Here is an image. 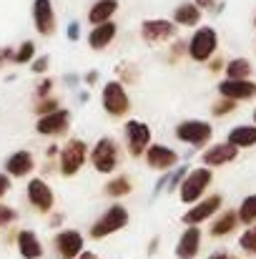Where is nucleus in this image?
I'll return each instance as SVG.
<instances>
[{"label":"nucleus","instance_id":"obj_36","mask_svg":"<svg viewBox=\"0 0 256 259\" xmlns=\"http://www.w3.org/2000/svg\"><path fill=\"white\" fill-rule=\"evenodd\" d=\"M53 86H56V81H53V78H40V81L35 83V91H33L35 101L50 98V96H53Z\"/></svg>","mask_w":256,"mask_h":259},{"label":"nucleus","instance_id":"obj_28","mask_svg":"<svg viewBox=\"0 0 256 259\" xmlns=\"http://www.w3.org/2000/svg\"><path fill=\"white\" fill-rule=\"evenodd\" d=\"M236 211H239V222L244 227H256V194L244 196Z\"/></svg>","mask_w":256,"mask_h":259},{"label":"nucleus","instance_id":"obj_29","mask_svg":"<svg viewBox=\"0 0 256 259\" xmlns=\"http://www.w3.org/2000/svg\"><path fill=\"white\" fill-rule=\"evenodd\" d=\"M116 81H118V83H123V86H133V83H138V81H141V71H138L133 63L123 61V63H118V66H116Z\"/></svg>","mask_w":256,"mask_h":259},{"label":"nucleus","instance_id":"obj_37","mask_svg":"<svg viewBox=\"0 0 256 259\" xmlns=\"http://www.w3.org/2000/svg\"><path fill=\"white\" fill-rule=\"evenodd\" d=\"M18 222V211L13 209V206H8V204H0V227H13Z\"/></svg>","mask_w":256,"mask_h":259},{"label":"nucleus","instance_id":"obj_38","mask_svg":"<svg viewBox=\"0 0 256 259\" xmlns=\"http://www.w3.org/2000/svg\"><path fill=\"white\" fill-rule=\"evenodd\" d=\"M48 68H50V58H48V56H38V58L30 63V71H33L35 76H45Z\"/></svg>","mask_w":256,"mask_h":259},{"label":"nucleus","instance_id":"obj_41","mask_svg":"<svg viewBox=\"0 0 256 259\" xmlns=\"http://www.w3.org/2000/svg\"><path fill=\"white\" fill-rule=\"evenodd\" d=\"M10 189H13V179H10L5 171H0V201L8 196V191H10Z\"/></svg>","mask_w":256,"mask_h":259},{"label":"nucleus","instance_id":"obj_44","mask_svg":"<svg viewBox=\"0 0 256 259\" xmlns=\"http://www.w3.org/2000/svg\"><path fill=\"white\" fill-rule=\"evenodd\" d=\"M63 222H66V214H63V211H58V214L53 211V214H50V219H48V227H53V229H58V227H61Z\"/></svg>","mask_w":256,"mask_h":259},{"label":"nucleus","instance_id":"obj_8","mask_svg":"<svg viewBox=\"0 0 256 259\" xmlns=\"http://www.w3.org/2000/svg\"><path fill=\"white\" fill-rule=\"evenodd\" d=\"M100 106H103V111L111 118L128 116V111H131V96H128L126 86L118 83L116 78L108 81V83H103V88H100Z\"/></svg>","mask_w":256,"mask_h":259},{"label":"nucleus","instance_id":"obj_48","mask_svg":"<svg viewBox=\"0 0 256 259\" xmlns=\"http://www.w3.org/2000/svg\"><path fill=\"white\" fill-rule=\"evenodd\" d=\"M81 81H83V78H78L76 73H68V76H66V83H68V86H76V83H81Z\"/></svg>","mask_w":256,"mask_h":259},{"label":"nucleus","instance_id":"obj_24","mask_svg":"<svg viewBox=\"0 0 256 259\" xmlns=\"http://www.w3.org/2000/svg\"><path fill=\"white\" fill-rule=\"evenodd\" d=\"M118 8H121L118 0H95V3L88 8V15H85V18H88L90 28H93V25H100V23H111V20L116 18Z\"/></svg>","mask_w":256,"mask_h":259},{"label":"nucleus","instance_id":"obj_22","mask_svg":"<svg viewBox=\"0 0 256 259\" xmlns=\"http://www.w3.org/2000/svg\"><path fill=\"white\" fill-rule=\"evenodd\" d=\"M15 247H18V254L23 259H40L45 252L40 237L33 229H20L18 237H15Z\"/></svg>","mask_w":256,"mask_h":259},{"label":"nucleus","instance_id":"obj_51","mask_svg":"<svg viewBox=\"0 0 256 259\" xmlns=\"http://www.w3.org/2000/svg\"><path fill=\"white\" fill-rule=\"evenodd\" d=\"M254 25H256V15H254Z\"/></svg>","mask_w":256,"mask_h":259},{"label":"nucleus","instance_id":"obj_16","mask_svg":"<svg viewBox=\"0 0 256 259\" xmlns=\"http://www.w3.org/2000/svg\"><path fill=\"white\" fill-rule=\"evenodd\" d=\"M239 159V149L229 141H219V144H211L201 151V166H209V169H221V166H229Z\"/></svg>","mask_w":256,"mask_h":259},{"label":"nucleus","instance_id":"obj_19","mask_svg":"<svg viewBox=\"0 0 256 259\" xmlns=\"http://www.w3.org/2000/svg\"><path fill=\"white\" fill-rule=\"evenodd\" d=\"M201 242H203V232L201 227H186L176 242L173 254L178 259H196L201 252Z\"/></svg>","mask_w":256,"mask_h":259},{"label":"nucleus","instance_id":"obj_11","mask_svg":"<svg viewBox=\"0 0 256 259\" xmlns=\"http://www.w3.org/2000/svg\"><path fill=\"white\" fill-rule=\"evenodd\" d=\"M176 33H178V25L171 18H146V20H141V28H138L141 40L148 46L169 43L176 38Z\"/></svg>","mask_w":256,"mask_h":259},{"label":"nucleus","instance_id":"obj_27","mask_svg":"<svg viewBox=\"0 0 256 259\" xmlns=\"http://www.w3.org/2000/svg\"><path fill=\"white\" fill-rule=\"evenodd\" d=\"M224 73H226V78H231V81H249L251 73H254V66H251L249 58H231V61H226Z\"/></svg>","mask_w":256,"mask_h":259},{"label":"nucleus","instance_id":"obj_40","mask_svg":"<svg viewBox=\"0 0 256 259\" xmlns=\"http://www.w3.org/2000/svg\"><path fill=\"white\" fill-rule=\"evenodd\" d=\"M13 58H15V48L3 46V48H0V68H5L8 63H13Z\"/></svg>","mask_w":256,"mask_h":259},{"label":"nucleus","instance_id":"obj_2","mask_svg":"<svg viewBox=\"0 0 256 259\" xmlns=\"http://www.w3.org/2000/svg\"><path fill=\"white\" fill-rule=\"evenodd\" d=\"M88 156H90V146L85 144L81 136H71L63 146H61V154H58V174L71 179V176H78L83 171V166L88 164Z\"/></svg>","mask_w":256,"mask_h":259},{"label":"nucleus","instance_id":"obj_3","mask_svg":"<svg viewBox=\"0 0 256 259\" xmlns=\"http://www.w3.org/2000/svg\"><path fill=\"white\" fill-rule=\"evenodd\" d=\"M128 222H131V214H128V209L123 206V204H111L93 224H90V229H88V237L90 239H106V237H111V234H116V232H121V229H126L128 227Z\"/></svg>","mask_w":256,"mask_h":259},{"label":"nucleus","instance_id":"obj_13","mask_svg":"<svg viewBox=\"0 0 256 259\" xmlns=\"http://www.w3.org/2000/svg\"><path fill=\"white\" fill-rule=\"evenodd\" d=\"M53 249L61 259H78L85 252V237L78 229H61L53 237Z\"/></svg>","mask_w":256,"mask_h":259},{"label":"nucleus","instance_id":"obj_15","mask_svg":"<svg viewBox=\"0 0 256 259\" xmlns=\"http://www.w3.org/2000/svg\"><path fill=\"white\" fill-rule=\"evenodd\" d=\"M33 28L38 35L43 38H50L58 28V15H56V8H53V0H33Z\"/></svg>","mask_w":256,"mask_h":259},{"label":"nucleus","instance_id":"obj_20","mask_svg":"<svg viewBox=\"0 0 256 259\" xmlns=\"http://www.w3.org/2000/svg\"><path fill=\"white\" fill-rule=\"evenodd\" d=\"M118 35V23H100V25H93L88 30V48L90 51H106Z\"/></svg>","mask_w":256,"mask_h":259},{"label":"nucleus","instance_id":"obj_45","mask_svg":"<svg viewBox=\"0 0 256 259\" xmlns=\"http://www.w3.org/2000/svg\"><path fill=\"white\" fill-rule=\"evenodd\" d=\"M98 78H100V73H98V71H88V73L83 76V83L88 88H93V86H98Z\"/></svg>","mask_w":256,"mask_h":259},{"label":"nucleus","instance_id":"obj_34","mask_svg":"<svg viewBox=\"0 0 256 259\" xmlns=\"http://www.w3.org/2000/svg\"><path fill=\"white\" fill-rule=\"evenodd\" d=\"M58 108H63L58 96H50V98L35 101V106H33V111H35V116H38V118H40V116H48V113H56Z\"/></svg>","mask_w":256,"mask_h":259},{"label":"nucleus","instance_id":"obj_6","mask_svg":"<svg viewBox=\"0 0 256 259\" xmlns=\"http://www.w3.org/2000/svg\"><path fill=\"white\" fill-rule=\"evenodd\" d=\"M211 184H214V169L196 166V169H191V171L186 174V179H183V184L178 189V199L183 204L193 206V204H198L206 196V191H209Z\"/></svg>","mask_w":256,"mask_h":259},{"label":"nucleus","instance_id":"obj_5","mask_svg":"<svg viewBox=\"0 0 256 259\" xmlns=\"http://www.w3.org/2000/svg\"><path fill=\"white\" fill-rule=\"evenodd\" d=\"M219 53V33L211 25H198L188 38V58L193 63H209Z\"/></svg>","mask_w":256,"mask_h":259},{"label":"nucleus","instance_id":"obj_9","mask_svg":"<svg viewBox=\"0 0 256 259\" xmlns=\"http://www.w3.org/2000/svg\"><path fill=\"white\" fill-rule=\"evenodd\" d=\"M25 199L38 214H53V209H56V191L43 176H30L28 179Z\"/></svg>","mask_w":256,"mask_h":259},{"label":"nucleus","instance_id":"obj_32","mask_svg":"<svg viewBox=\"0 0 256 259\" xmlns=\"http://www.w3.org/2000/svg\"><path fill=\"white\" fill-rule=\"evenodd\" d=\"M236 108H239L236 101H231V98H221V96H219V98L211 103V116H214V118H224V116H231Z\"/></svg>","mask_w":256,"mask_h":259},{"label":"nucleus","instance_id":"obj_21","mask_svg":"<svg viewBox=\"0 0 256 259\" xmlns=\"http://www.w3.org/2000/svg\"><path fill=\"white\" fill-rule=\"evenodd\" d=\"M171 20H173L178 28H193V30H196V28L201 25V20H203V10H201L193 0H188V3H181V5L173 8Z\"/></svg>","mask_w":256,"mask_h":259},{"label":"nucleus","instance_id":"obj_43","mask_svg":"<svg viewBox=\"0 0 256 259\" xmlns=\"http://www.w3.org/2000/svg\"><path fill=\"white\" fill-rule=\"evenodd\" d=\"M224 68H226V61H224L221 56H214V58L209 61V71H211V73H221Z\"/></svg>","mask_w":256,"mask_h":259},{"label":"nucleus","instance_id":"obj_12","mask_svg":"<svg viewBox=\"0 0 256 259\" xmlns=\"http://www.w3.org/2000/svg\"><path fill=\"white\" fill-rule=\"evenodd\" d=\"M143 159H146V166H148L151 171L169 174L181 166V154H178L176 149L166 146V144H151Z\"/></svg>","mask_w":256,"mask_h":259},{"label":"nucleus","instance_id":"obj_7","mask_svg":"<svg viewBox=\"0 0 256 259\" xmlns=\"http://www.w3.org/2000/svg\"><path fill=\"white\" fill-rule=\"evenodd\" d=\"M123 141H126V151L131 159H141L146 156L148 146L153 144V134H151V126L146 121H138V118H128L123 123Z\"/></svg>","mask_w":256,"mask_h":259},{"label":"nucleus","instance_id":"obj_35","mask_svg":"<svg viewBox=\"0 0 256 259\" xmlns=\"http://www.w3.org/2000/svg\"><path fill=\"white\" fill-rule=\"evenodd\" d=\"M188 171H191V166H188V164H181L178 169H173V171L169 174V186H166V189H169V191H178Z\"/></svg>","mask_w":256,"mask_h":259},{"label":"nucleus","instance_id":"obj_42","mask_svg":"<svg viewBox=\"0 0 256 259\" xmlns=\"http://www.w3.org/2000/svg\"><path fill=\"white\" fill-rule=\"evenodd\" d=\"M66 35H68V40H73V43H76V40L81 38V23H76V20H73V23H68Z\"/></svg>","mask_w":256,"mask_h":259},{"label":"nucleus","instance_id":"obj_17","mask_svg":"<svg viewBox=\"0 0 256 259\" xmlns=\"http://www.w3.org/2000/svg\"><path fill=\"white\" fill-rule=\"evenodd\" d=\"M35 156H33V151H28V149H18V151H13L8 159H5V164H3V171L8 174L10 179H30L33 171H35Z\"/></svg>","mask_w":256,"mask_h":259},{"label":"nucleus","instance_id":"obj_30","mask_svg":"<svg viewBox=\"0 0 256 259\" xmlns=\"http://www.w3.org/2000/svg\"><path fill=\"white\" fill-rule=\"evenodd\" d=\"M38 58V48H35V43L33 40H23L18 48H15V58H13V63L15 66H28V63H33Z\"/></svg>","mask_w":256,"mask_h":259},{"label":"nucleus","instance_id":"obj_50","mask_svg":"<svg viewBox=\"0 0 256 259\" xmlns=\"http://www.w3.org/2000/svg\"><path fill=\"white\" fill-rule=\"evenodd\" d=\"M251 118H254V123H256V108H254V113H251Z\"/></svg>","mask_w":256,"mask_h":259},{"label":"nucleus","instance_id":"obj_18","mask_svg":"<svg viewBox=\"0 0 256 259\" xmlns=\"http://www.w3.org/2000/svg\"><path fill=\"white\" fill-rule=\"evenodd\" d=\"M219 96L221 98H231L236 103H246V101H254L256 98V81H231V78H224L219 81Z\"/></svg>","mask_w":256,"mask_h":259},{"label":"nucleus","instance_id":"obj_4","mask_svg":"<svg viewBox=\"0 0 256 259\" xmlns=\"http://www.w3.org/2000/svg\"><path fill=\"white\" fill-rule=\"evenodd\" d=\"M173 136L191 149H206L214 141V126L206 118H186L173 128Z\"/></svg>","mask_w":256,"mask_h":259},{"label":"nucleus","instance_id":"obj_1","mask_svg":"<svg viewBox=\"0 0 256 259\" xmlns=\"http://www.w3.org/2000/svg\"><path fill=\"white\" fill-rule=\"evenodd\" d=\"M88 164L93 166V171L103 174V176H116L121 166V146L113 136H100L93 146H90V156Z\"/></svg>","mask_w":256,"mask_h":259},{"label":"nucleus","instance_id":"obj_47","mask_svg":"<svg viewBox=\"0 0 256 259\" xmlns=\"http://www.w3.org/2000/svg\"><path fill=\"white\" fill-rule=\"evenodd\" d=\"M209 259H234V257H231L226 249H219V252H211V254H209Z\"/></svg>","mask_w":256,"mask_h":259},{"label":"nucleus","instance_id":"obj_23","mask_svg":"<svg viewBox=\"0 0 256 259\" xmlns=\"http://www.w3.org/2000/svg\"><path fill=\"white\" fill-rule=\"evenodd\" d=\"M239 211L236 209H224L214 222H211V227H209V234L214 237V239H224V237H229V234H234L236 229H239Z\"/></svg>","mask_w":256,"mask_h":259},{"label":"nucleus","instance_id":"obj_14","mask_svg":"<svg viewBox=\"0 0 256 259\" xmlns=\"http://www.w3.org/2000/svg\"><path fill=\"white\" fill-rule=\"evenodd\" d=\"M35 131L45 139H61L71 131V111L68 108H58L56 113L40 116L35 121Z\"/></svg>","mask_w":256,"mask_h":259},{"label":"nucleus","instance_id":"obj_39","mask_svg":"<svg viewBox=\"0 0 256 259\" xmlns=\"http://www.w3.org/2000/svg\"><path fill=\"white\" fill-rule=\"evenodd\" d=\"M201 10H211V13H221L224 10V5H221V0H193Z\"/></svg>","mask_w":256,"mask_h":259},{"label":"nucleus","instance_id":"obj_49","mask_svg":"<svg viewBox=\"0 0 256 259\" xmlns=\"http://www.w3.org/2000/svg\"><path fill=\"white\" fill-rule=\"evenodd\" d=\"M78 259H100V257H98L95 252H88V249H85V252H83V254H81Z\"/></svg>","mask_w":256,"mask_h":259},{"label":"nucleus","instance_id":"obj_31","mask_svg":"<svg viewBox=\"0 0 256 259\" xmlns=\"http://www.w3.org/2000/svg\"><path fill=\"white\" fill-rule=\"evenodd\" d=\"M239 249L249 257H256V227H244L239 234Z\"/></svg>","mask_w":256,"mask_h":259},{"label":"nucleus","instance_id":"obj_25","mask_svg":"<svg viewBox=\"0 0 256 259\" xmlns=\"http://www.w3.org/2000/svg\"><path fill=\"white\" fill-rule=\"evenodd\" d=\"M229 144H234L239 151H246V149H254L256 146V123H241V126H234L226 136Z\"/></svg>","mask_w":256,"mask_h":259},{"label":"nucleus","instance_id":"obj_26","mask_svg":"<svg viewBox=\"0 0 256 259\" xmlns=\"http://www.w3.org/2000/svg\"><path fill=\"white\" fill-rule=\"evenodd\" d=\"M133 191V184H131V179L126 176V174H118V176H111L108 181H106V186H103V194L108 196V199H123V196H128Z\"/></svg>","mask_w":256,"mask_h":259},{"label":"nucleus","instance_id":"obj_46","mask_svg":"<svg viewBox=\"0 0 256 259\" xmlns=\"http://www.w3.org/2000/svg\"><path fill=\"white\" fill-rule=\"evenodd\" d=\"M159 247H161V239H159V237H153V239H151V244H148V257H153Z\"/></svg>","mask_w":256,"mask_h":259},{"label":"nucleus","instance_id":"obj_33","mask_svg":"<svg viewBox=\"0 0 256 259\" xmlns=\"http://www.w3.org/2000/svg\"><path fill=\"white\" fill-rule=\"evenodd\" d=\"M186 56H188V40H173L169 46L166 61H169V66H178Z\"/></svg>","mask_w":256,"mask_h":259},{"label":"nucleus","instance_id":"obj_10","mask_svg":"<svg viewBox=\"0 0 256 259\" xmlns=\"http://www.w3.org/2000/svg\"><path fill=\"white\" fill-rule=\"evenodd\" d=\"M221 206H224V196H221V194H209V196H203L198 204L188 206V209L183 211L181 222H183L186 227H201V224H206V222H214V219L221 214Z\"/></svg>","mask_w":256,"mask_h":259}]
</instances>
